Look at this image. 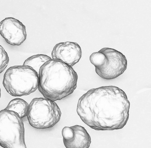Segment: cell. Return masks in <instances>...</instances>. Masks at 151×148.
Returning <instances> with one entry per match:
<instances>
[{
    "instance_id": "1",
    "label": "cell",
    "mask_w": 151,
    "mask_h": 148,
    "mask_svg": "<svg viewBox=\"0 0 151 148\" xmlns=\"http://www.w3.org/2000/svg\"><path fill=\"white\" fill-rule=\"evenodd\" d=\"M126 93L116 86L92 89L81 96L76 111L81 120L97 131L122 129L129 117Z\"/></svg>"
},
{
    "instance_id": "2",
    "label": "cell",
    "mask_w": 151,
    "mask_h": 148,
    "mask_svg": "<svg viewBox=\"0 0 151 148\" xmlns=\"http://www.w3.org/2000/svg\"><path fill=\"white\" fill-rule=\"evenodd\" d=\"M38 89L44 98L55 102L74 92L78 75L73 67L61 60L52 59L40 67Z\"/></svg>"
},
{
    "instance_id": "3",
    "label": "cell",
    "mask_w": 151,
    "mask_h": 148,
    "mask_svg": "<svg viewBox=\"0 0 151 148\" xmlns=\"http://www.w3.org/2000/svg\"><path fill=\"white\" fill-rule=\"evenodd\" d=\"M39 75L30 66L17 65L9 67L4 73L2 84L7 92L14 97L28 96L38 87Z\"/></svg>"
},
{
    "instance_id": "4",
    "label": "cell",
    "mask_w": 151,
    "mask_h": 148,
    "mask_svg": "<svg viewBox=\"0 0 151 148\" xmlns=\"http://www.w3.org/2000/svg\"><path fill=\"white\" fill-rule=\"evenodd\" d=\"M0 146L4 148H26L23 120L11 110L0 111Z\"/></svg>"
},
{
    "instance_id": "5",
    "label": "cell",
    "mask_w": 151,
    "mask_h": 148,
    "mask_svg": "<svg viewBox=\"0 0 151 148\" xmlns=\"http://www.w3.org/2000/svg\"><path fill=\"white\" fill-rule=\"evenodd\" d=\"M61 110L55 102L45 98L32 99L27 117L29 124L38 129L50 128L60 121Z\"/></svg>"
},
{
    "instance_id": "6",
    "label": "cell",
    "mask_w": 151,
    "mask_h": 148,
    "mask_svg": "<svg viewBox=\"0 0 151 148\" xmlns=\"http://www.w3.org/2000/svg\"><path fill=\"white\" fill-rule=\"evenodd\" d=\"M106 56L102 64L95 67L97 74L103 79L111 80L123 74L127 69V60L121 52L113 49L104 47L100 50Z\"/></svg>"
},
{
    "instance_id": "7",
    "label": "cell",
    "mask_w": 151,
    "mask_h": 148,
    "mask_svg": "<svg viewBox=\"0 0 151 148\" xmlns=\"http://www.w3.org/2000/svg\"><path fill=\"white\" fill-rule=\"evenodd\" d=\"M0 34L7 43L14 46L22 44L27 36L25 26L12 17L6 18L0 22Z\"/></svg>"
},
{
    "instance_id": "8",
    "label": "cell",
    "mask_w": 151,
    "mask_h": 148,
    "mask_svg": "<svg viewBox=\"0 0 151 148\" xmlns=\"http://www.w3.org/2000/svg\"><path fill=\"white\" fill-rule=\"evenodd\" d=\"M62 135L64 144L67 148H88L91 143V136L81 126L65 127L62 129Z\"/></svg>"
},
{
    "instance_id": "9",
    "label": "cell",
    "mask_w": 151,
    "mask_h": 148,
    "mask_svg": "<svg viewBox=\"0 0 151 148\" xmlns=\"http://www.w3.org/2000/svg\"><path fill=\"white\" fill-rule=\"evenodd\" d=\"M51 55L52 59L61 60L73 67L80 61L82 51L77 43L66 41L56 44L53 49Z\"/></svg>"
},
{
    "instance_id": "10",
    "label": "cell",
    "mask_w": 151,
    "mask_h": 148,
    "mask_svg": "<svg viewBox=\"0 0 151 148\" xmlns=\"http://www.w3.org/2000/svg\"><path fill=\"white\" fill-rule=\"evenodd\" d=\"M29 104L24 99L16 98L11 101L6 110H11L18 114L21 118L27 116Z\"/></svg>"
},
{
    "instance_id": "11",
    "label": "cell",
    "mask_w": 151,
    "mask_h": 148,
    "mask_svg": "<svg viewBox=\"0 0 151 148\" xmlns=\"http://www.w3.org/2000/svg\"><path fill=\"white\" fill-rule=\"evenodd\" d=\"M52 59L50 57L46 54H37L32 56L25 60L23 65L30 66L39 75L40 67L45 63Z\"/></svg>"
},
{
    "instance_id": "12",
    "label": "cell",
    "mask_w": 151,
    "mask_h": 148,
    "mask_svg": "<svg viewBox=\"0 0 151 148\" xmlns=\"http://www.w3.org/2000/svg\"><path fill=\"white\" fill-rule=\"evenodd\" d=\"M9 58L7 52L0 45V73H1L8 66Z\"/></svg>"
},
{
    "instance_id": "13",
    "label": "cell",
    "mask_w": 151,
    "mask_h": 148,
    "mask_svg": "<svg viewBox=\"0 0 151 148\" xmlns=\"http://www.w3.org/2000/svg\"><path fill=\"white\" fill-rule=\"evenodd\" d=\"M1 88H0V98H1Z\"/></svg>"
}]
</instances>
